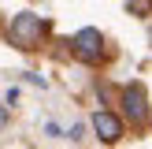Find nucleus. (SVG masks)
I'll return each mask as SVG.
<instances>
[{
  "label": "nucleus",
  "mask_w": 152,
  "mask_h": 149,
  "mask_svg": "<svg viewBox=\"0 0 152 149\" xmlns=\"http://www.w3.org/2000/svg\"><path fill=\"white\" fill-rule=\"evenodd\" d=\"M41 34H45V22L37 19V15L22 11L11 19V30H7V37H11V45H19V49H34V45H41Z\"/></svg>",
  "instance_id": "f257e3e1"
},
{
  "label": "nucleus",
  "mask_w": 152,
  "mask_h": 149,
  "mask_svg": "<svg viewBox=\"0 0 152 149\" xmlns=\"http://www.w3.org/2000/svg\"><path fill=\"white\" fill-rule=\"evenodd\" d=\"M100 45H104V37H100V30H93V26H86V30H78L74 34V52H78L82 60H100Z\"/></svg>",
  "instance_id": "f03ea898"
},
{
  "label": "nucleus",
  "mask_w": 152,
  "mask_h": 149,
  "mask_svg": "<svg viewBox=\"0 0 152 149\" xmlns=\"http://www.w3.org/2000/svg\"><path fill=\"white\" fill-rule=\"evenodd\" d=\"M93 131H96L100 142H119V138H123V123H119L111 112H96V116H93Z\"/></svg>",
  "instance_id": "7ed1b4c3"
},
{
  "label": "nucleus",
  "mask_w": 152,
  "mask_h": 149,
  "mask_svg": "<svg viewBox=\"0 0 152 149\" xmlns=\"http://www.w3.org/2000/svg\"><path fill=\"white\" fill-rule=\"evenodd\" d=\"M123 108H126V116L130 119H145V89L141 86H126L123 89Z\"/></svg>",
  "instance_id": "20e7f679"
},
{
  "label": "nucleus",
  "mask_w": 152,
  "mask_h": 149,
  "mask_svg": "<svg viewBox=\"0 0 152 149\" xmlns=\"http://www.w3.org/2000/svg\"><path fill=\"white\" fill-rule=\"evenodd\" d=\"M148 7H152V0H130V11L134 15H145Z\"/></svg>",
  "instance_id": "39448f33"
}]
</instances>
